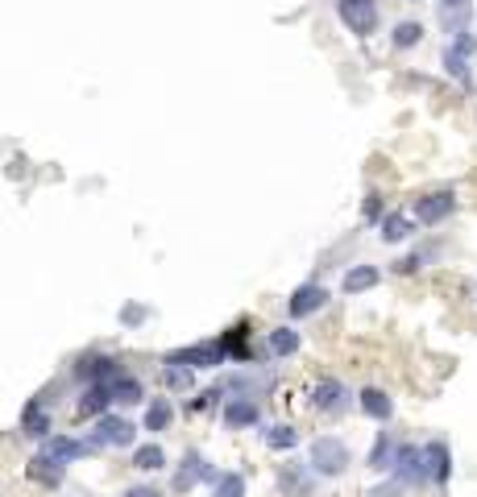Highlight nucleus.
I'll return each mask as SVG.
<instances>
[{
    "instance_id": "1",
    "label": "nucleus",
    "mask_w": 477,
    "mask_h": 497,
    "mask_svg": "<svg viewBox=\"0 0 477 497\" xmlns=\"http://www.w3.org/2000/svg\"><path fill=\"white\" fill-rule=\"evenodd\" d=\"M349 443L337 440V435H320V440L312 443V468L320 476H340L349 468Z\"/></svg>"
},
{
    "instance_id": "2",
    "label": "nucleus",
    "mask_w": 477,
    "mask_h": 497,
    "mask_svg": "<svg viewBox=\"0 0 477 497\" xmlns=\"http://www.w3.org/2000/svg\"><path fill=\"white\" fill-rule=\"evenodd\" d=\"M133 440H137V427H133L129 419H120V414H100L96 427H92V448H133Z\"/></svg>"
},
{
    "instance_id": "3",
    "label": "nucleus",
    "mask_w": 477,
    "mask_h": 497,
    "mask_svg": "<svg viewBox=\"0 0 477 497\" xmlns=\"http://www.w3.org/2000/svg\"><path fill=\"white\" fill-rule=\"evenodd\" d=\"M337 13L349 33H358V38L378 33V4L374 0H337Z\"/></svg>"
},
{
    "instance_id": "4",
    "label": "nucleus",
    "mask_w": 477,
    "mask_h": 497,
    "mask_svg": "<svg viewBox=\"0 0 477 497\" xmlns=\"http://www.w3.org/2000/svg\"><path fill=\"white\" fill-rule=\"evenodd\" d=\"M456 212V195L453 191H428V195H420L415 199V207H411V216H415V224H440V220H448Z\"/></svg>"
},
{
    "instance_id": "5",
    "label": "nucleus",
    "mask_w": 477,
    "mask_h": 497,
    "mask_svg": "<svg viewBox=\"0 0 477 497\" xmlns=\"http://www.w3.org/2000/svg\"><path fill=\"white\" fill-rule=\"evenodd\" d=\"M166 361H179V365H187V369H220V365H228V357H225V344L220 340H199V344H187V348H179V353H171Z\"/></svg>"
},
{
    "instance_id": "6",
    "label": "nucleus",
    "mask_w": 477,
    "mask_h": 497,
    "mask_svg": "<svg viewBox=\"0 0 477 497\" xmlns=\"http://www.w3.org/2000/svg\"><path fill=\"white\" fill-rule=\"evenodd\" d=\"M394 481L399 485H420L428 481V468H423V448H411V443H399V456H394Z\"/></svg>"
},
{
    "instance_id": "7",
    "label": "nucleus",
    "mask_w": 477,
    "mask_h": 497,
    "mask_svg": "<svg viewBox=\"0 0 477 497\" xmlns=\"http://www.w3.org/2000/svg\"><path fill=\"white\" fill-rule=\"evenodd\" d=\"M328 303V291L320 286V282H304V286H295L291 299H287V311H291V319H307V315H315L320 307Z\"/></svg>"
},
{
    "instance_id": "8",
    "label": "nucleus",
    "mask_w": 477,
    "mask_h": 497,
    "mask_svg": "<svg viewBox=\"0 0 477 497\" xmlns=\"http://www.w3.org/2000/svg\"><path fill=\"white\" fill-rule=\"evenodd\" d=\"M199 481H216V473H212V465H208L199 452H187L183 465H179V473H174V489L187 493V489H196Z\"/></svg>"
},
{
    "instance_id": "9",
    "label": "nucleus",
    "mask_w": 477,
    "mask_h": 497,
    "mask_svg": "<svg viewBox=\"0 0 477 497\" xmlns=\"http://www.w3.org/2000/svg\"><path fill=\"white\" fill-rule=\"evenodd\" d=\"M63 473H66V465H58L55 456H46V452L30 456V465H25V476L42 489H58L63 485Z\"/></svg>"
},
{
    "instance_id": "10",
    "label": "nucleus",
    "mask_w": 477,
    "mask_h": 497,
    "mask_svg": "<svg viewBox=\"0 0 477 497\" xmlns=\"http://www.w3.org/2000/svg\"><path fill=\"white\" fill-rule=\"evenodd\" d=\"M312 406H315L320 414H340V411L349 406V389L340 386L337 378H324L320 386L312 389Z\"/></svg>"
},
{
    "instance_id": "11",
    "label": "nucleus",
    "mask_w": 477,
    "mask_h": 497,
    "mask_svg": "<svg viewBox=\"0 0 477 497\" xmlns=\"http://www.w3.org/2000/svg\"><path fill=\"white\" fill-rule=\"evenodd\" d=\"M423 468H428V481L448 485V476H453V456H448L445 440H432L428 448H423Z\"/></svg>"
},
{
    "instance_id": "12",
    "label": "nucleus",
    "mask_w": 477,
    "mask_h": 497,
    "mask_svg": "<svg viewBox=\"0 0 477 497\" xmlns=\"http://www.w3.org/2000/svg\"><path fill=\"white\" fill-rule=\"evenodd\" d=\"M46 456H55L58 465H71V460H84L87 452H96L87 440H75V435H46Z\"/></svg>"
},
{
    "instance_id": "13",
    "label": "nucleus",
    "mask_w": 477,
    "mask_h": 497,
    "mask_svg": "<svg viewBox=\"0 0 477 497\" xmlns=\"http://www.w3.org/2000/svg\"><path fill=\"white\" fill-rule=\"evenodd\" d=\"M104 386H109V394H112V406H137V402H146V386H141L133 373H120L117 369Z\"/></svg>"
},
{
    "instance_id": "14",
    "label": "nucleus",
    "mask_w": 477,
    "mask_h": 497,
    "mask_svg": "<svg viewBox=\"0 0 477 497\" xmlns=\"http://www.w3.org/2000/svg\"><path fill=\"white\" fill-rule=\"evenodd\" d=\"M358 406H361V414H366V419H374V423H391L394 419V398L386 394V389L366 386L358 394Z\"/></svg>"
},
{
    "instance_id": "15",
    "label": "nucleus",
    "mask_w": 477,
    "mask_h": 497,
    "mask_svg": "<svg viewBox=\"0 0 477 497\" xmlns=\"http://www.w3.org/2000/svg\"><path fill=\"white\" fill-rule=\"evenodd\" d=\"M261 423V411L253 398H228L225 406V427L228 432H245V427H258Z\"/></svg>"
},
{
    "instance_id": "16",
    "label": "nucleus",
    "mask_w": 477,
    "mask_h": 497,
    "mask_svg": "<svg viewBox=\"0 0 477 497\" xmlns=\"http://www.w3.org/2000/svg\"><path fill=\"white\" fill-rule=\"evenodd\" d=\"M436 13H440V25H445V33H461V30H469V17H473V0H436Z\"/></svg>"
},
{
    "instance_id": "17",
    "label": "nucleus",
    "mask_w": 477,
    "mask_h": 497,
    "mask_svg": "<svg viewBox=\"0 0 477 497\" xmlns=\"http://www.w3.org/2000/svg\"><path fill=\"white\" fill-rule=\"evenodd\" d=\"M109 406H112L109 386H104V381H92V386L84 389V398H79L75 414L79 419H100V414H109Z\"/></svg>"
},
{
    "instance_id": "18",
    "label": "nucleus",
    "mask_w": 477,
    "mask_h": 497,
    "mask_svg": "<svg viewBox=\"0 0 477 497\" xmlns=\"http://www.w3.org/2000/svg\"><path fill=\"white\" fill-rule=\"evenodd\" d=\"M378 237L386 240V245H402V240L415 237V216H402V212H386V216L378 220Z\"/></svg>"
},
{
    "instance_id": "19",
    "label": "nucleus",
    "mask_w": 477,
    "mask_h": 497,
    "mask_svg": "<svg viewBox=\"0 0 477 497\" xmlns=\"http://www.w3.org/2000/svg\"><path fill=\"white\" fill-rule=\"evenodd\" d=\"M22 435H30V440H46L50 435V411H46L42 398H33L22 411Z\"/></svg>"
},
{
    "instance_id": "20",
    "label": "nucleus",
    "mask_w": 477,
    "mask_h": 497,
    "mask_svg": "<svg viewBox=\"0 0 477 497\" xmlns=\"http://www.w3.org/2000/svg\"><path fill=\"white\" fill-rule=\"evenodd\" d=\"M378 282H382L378 266H353V270L340 278V291H345V294H361V291H374Z\"/></svg>"
},
{
    "instance_id": "21",
    "label": "nucleus",
    "mask_w": 477,
    "mask_h": 497,
    "mask_svg": "<svg viewBox=\"0 0 477 497\" xmlns=\"http://www.w3.org/2000/svg\"><path fill=\"white\" fill-rule=\"evenodd\" d=\"M171 419H174L171 398H150V402H146V414H141V427L158 435V432H166V427H171Z\"/></svg>"
},
{
    "instance_id": "22",
    "label": "nucleus",
    "mask_w": 477,
    "mask_h": 497,
    "mask_svg": "<svg viewBox=\"0 0 477 497\" xmlns=\"http://www.w3.org/2000/svg\"><path fill=\"white\" fill-rule=\"evenodd\" d=\"M220 344H225V357L228 361H250V324L228 327V332L220 336Z\"/></svg>"
},
{
    "instance_id": "23",
    "label": "nucleus",
    "mask_w": 477,
    "mask_h": 497,
    "mask_svg": "<svg viewBox=\"0 0 477 497\" xmlns=\"http://www.w3.org/2000/svg\"><path fill=\"white\" fill-rule=\"evenodd\" d=\"M163 386L171 389V394H187V389L196 386V369L179 365V361H166L163 365Z\"/></svg>"
},
{
    "instance_id": "24",
    "label": "nucleus",
    "mask_w": 477,
    "mask_h": 497,
    "mask_svg": "<svg viewBox=\"0 0 477 497\" xmlns=\"http://www.w3.org/2000/svg\"><path fill=\"white\" fill-rule=\"evenodd\" d=\"M299 344H304V336L295 332V327H274L270 340H266L270 357H295V353H299Z\"/></svg>"
},
{
    "instance_id": "25",
    "label": "nucleus",
    "mask_w": 477,
    "mask_h": 497,
    "mask_svg": "<svg viewBox=\"0 0 477 497\" xmlns=\"http://www.w3.org/2000/svg\"><path fill=\"white\" fill-rule=\"evenodd\" d=\"M394 456H399V440H394L391 432H382L378 443H374V452H369V468H374V473H386V468L394 465Z\"/></svg>"
},
{
    "instance_id": "26",
    "label": "nucleus",
    "mask_w": 477,
    "mask_h": 497,
    "mask_svg": "<svg viewBox=\"0 0 477 497\" xmlns=\"http://www.w3.org/2000/svg\"><path fill=\"white\" fill-rule=\"evenodd\" d=\"M112 373H117V361H109V357H84L75 365L79 381H109Z\"/></svg>"
},
{
    "instance_id": "27",
    "label": "nucleus",
    "mask_w": 477,
    "mask_h": 497,
    "mask_svg": "<svg viewBox=\"0 0 477 497\" xmlns=\"http://www.w3.org/2000/svg\"><path fill=\"white\" fill-rule=\"evenodd\" d=\"M133 465H137L141 473H163L166 468L163 443H137V448H133Z\"/></svg>"
},
{
    "instance_id": "28",
    "label": "nucleus",
    "mask_w": 477,
    "mask_h": 497,
    "mask_svg": "<svg viewBox=\"0 0 477 497\" xmlns=\"http://www.w3.org/2000/svg\"><path fill=\"white\" fill-rule=\"evenodd\" d=\"M261 440H266V448H270V452H291L295 443H299V432H295L291 423H274V427H266V432H261Z\"/></svg>"
},
{
    "instance_id": "29",
    "label": "nucleus",
    "mask_w": 477,
    "mask_h": 497,
    "mask_svg": "<svg viewBox=\"0 0 477 497\" xmlns=\"http://www.w3.org/2000/svg\"><path fill=\"white\" fill-rule=\"evenodd\" d=\"M469 58H473V55H465V50H456V46H445V71L456 79V83L473 87V71H469Z\"/></svg>"
},
{
    "instance_id": "30",
    "label": "nucleus",
    "mask_w": 477,
    "mask_h": 497,
    "mask_svg": "<svg viewBox=\"0 0 477 497\" xmlns=\"http://www.w3.org/2000/svg\"><path fill=\"white\" fill-rule=\"evenodd\" d=\"M391 42H394V50H411V46L423 42V25L420 22H399L394 33H391Z\"/></svg>"
},
{
    "instance_id": "31",
    "label": "nucleus",
    "mask_w": 477,
    "mask_h": 497,
    "mask_svg": "<svg viewBox=\"0 0 477 497\" xmlns=\"http://www.w3.org/2000/svg\"><path fill=\"white\" fill-rule=\"evenodd\" d=\"M212 497H245V476H237V473L216 476V489H212Z\"/></svg>"
},
{
    "instance_id": "32",
    "label": "nucleus",
    "mask_w": 477,
    "mask_h": 497,
    "mask_svg": "<svg viewBox=\"0 0 477 497\" xmlns=\"http://www.w3.org/2000/svg\"><path fill=\"white\" fill-rule=\"evenodd\" d=\"M361 216H366V220H382V195H366V204H361Z\"/></svg>"
},
{
    "instance_id": "33",
    "label": "nucleus",
    "mask_w": 477,
    "mask_h": 497,
    "mask_svg": "<svg viewBox=\"0 0 477 497\" xmlns=\"http://www.w3.org/2000/svg\"><path fill=\"white\" fill-rule=\"evenodd\" d=\"M216 398H220V389H204V394H199L196 402H191V411H212V406H216Z\"/></svg>"
},
{
    "instance_id": "34",
    "label": "nucleus",
    "mask_w": 477,
    "mask_h": 497,
    "mask_svg": "<svg viewBox=\"0 0 477 497\" xmlns=\"http://www.w3.org/2000/svg\"><path fill=\"white\" fill-rule=\"evenodd\" d=\"M120 497H163V493H158L154 485H133V489H125Z\"/></svg>"
},
{
    "instance_id": "35",
    "label": "nucleus",
    "mask_w": 477,
    "mask_h": 497,
    "mask_svg": "<svg viewBox=\"0 0 477 497\" xmlns=\"http://www.w3.org/2000/svg\"><path fill=\"white\" fill-rule=\"evenodd\" d=\"M141 319H146L141 307H125V311H120V324H141Z\"/></svg>"
},
{
    "instance_id": "36",
    "label": "nucleus",
    "mask_w": 477,
    "mask_h": 497,
    "mask_svg": "<svg viewBox=\"0 0 477 497\" xmlns=\"http://www.w3.org/2000/svg\"><path fill=\"white\" fill-rule=\"evenodd\" d=\"M369 497H399V481H394V485H378Z\"/></svg>"
}]
</instances>
